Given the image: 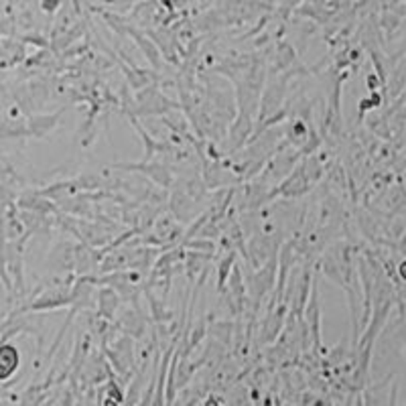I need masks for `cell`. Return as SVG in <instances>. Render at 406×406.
I'll return each instance as SVG.
<instances>
[]
</instances>
